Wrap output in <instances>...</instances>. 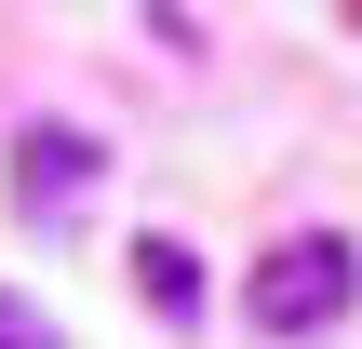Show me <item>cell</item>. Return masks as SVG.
Segmentation results:
<instances>
[{
  "label": "cell",
  "instance_id": "1",
  "mask_svg": "<svg viewBox=\"0 0 362 349\" xmlns=\"http://www.w3.org/2000/svg\"><path fill=\"white\" fill-rule=\"evenodd\" d=\"M242 309H255V336H336L362 309V256L336 229H296V242H269L242 269Z\"/></svg>",
  "mask_w": 362,
  "mask_h": 349
},
{
  "label": "cell",
  "instance_id": "2",
  "mask_svg": "<svg viewBox=\"0 0 362 349\" xmlns=\"http://www.w3.org/2000/svg\"><path fill=\"white\" fill-rule=\"evenodd\" d=\"M94 175H107V148H94L81 121H27V135H13V202H27V215H67Z\"/></svg>",
  "mask_w": 362,
  "mask_h": 349
},
{
  "label": "cell",
  "instance_id": "3",
  "mask_svg": "<svg viewBox=\"0 0 362 349\" xmlns=\"http://www.w3.org/2000/svg\"><path fill=\"white\" fill-rule=\"evenodd\" d=\"M134 282H148V309H161V323H188V309H202V256H188L175 229H148V242H134Z\"/></svg>",
  "mask_w": 362,
  "mask_h": 349
},
{
  "label": "cell",
  "instance_id": "4",
  "mask_svg": "<svg viewBox=\"0 0 362 349\" xmlns=\"http://www.w3.org/2000/svg\"><path fill=\"white\" fill-rule=\"evenodd\" d=\"M0 349H54V336H40V323H27V309L0 296Z\"/></svg>",
  "mask_w": 362,
  "mask_h": 349
}]
</instances>
